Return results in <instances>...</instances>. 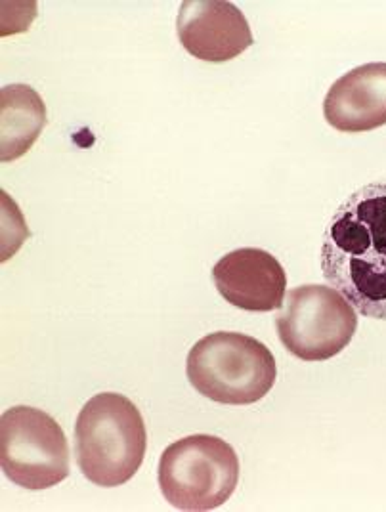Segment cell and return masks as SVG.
Instances as JSON below:
<instances>
[{
	"label": "cell",
	"instance_id": "cell-2",
	"mask_svg": "<svg viewBox=\"0 0 386 512\" xmlns=\"http://www.w3.org/2000/svg\"><path fill=\"white\" fill-rule=\"evenodd\" d=\"M148 432L140 409L127 396L104 392L86 402L75 423L77 465L100 488L127 484L140 470Z\"/></svg>",
	"mask_w": 386,
	"mask_h": 512
},
{
	"label": "cell",
	"instance_id": "cell-4",
	"mask_svg": "<svg viewBox=\"0 0 386 512\" xmlns=\"http://www.w3.org/2000/svg\"><path fill=\"white\" fill-rule=\"evenodd\" d=\"M236 449L218 436L192 434L171 444L159 461V488L178 511H213L237 488Z\"/></svg>",
	"mask_w": 386,
	"mask_h": 512
},
{
	"label": "cell",
	"instance_id": "cell-8",
	"mask_svg": "<svg viewBox=\"0 0 386 512\" xmlns=\"http://www.w3.org/2000/svg\"><path fill=\"white\" fill-rule=\"evenodd\" d=\"M216 291L247 312H272L283 304L287 274L276 256L245 247L222 256L213 268Z\"/></svg>",
	"mask_w": 386,
	"mask_h": 512
},
{
	"label": "cell",
	"instance_id": "cell-9",
	"mask_svg": "<svg viewBox=\"0 0 386 512\" xmlns=\"http://www.w3.org/2000/svg\"><path fill=\"white\" fill-rule=\"evenodd\" d=\"M327 123L358 134L386 125V64L360 65L337 79L323 100Z\"/></svg>",
	"mask_w": 386,
	"mask_h": 512
},
{
	"label": "cell",
	"instance_id": "cell-7",
	"mask_svg": "<svg viewBox=\"0 0 386 512\" xmlns=\"http://www.w3.org/2000/svg\"><path fill=\"white\" fill-rule=\"evenodd\" d=\"M178 39L193 58L224 64L253 44L247 18L226 0H186L176 18Z\"/></svg>",
	"mask_w": 386,
	"mask_h": 512
},
{
	"label": "cell",
	"instance_id": "cell-1",
	"mask_svg": "<svg viewBox=\"0 0 386 512\" xmlns=\"http://www.w3.org/2000/svg\"><path fill=\"white\" fill-rule=\"evenodd\" d=\"M322 272L358 314L386 321V180L348 195L331 216Z\"/></svg>",
	"mask_w": 386,
	"mask_h": 512
},
{
	"label": "cell",
	"instance_id": "cell-10",
	"mask_svg": "<svg viewBox=\"0 0 386 512\" xmlns=\"http://www.w3.org/2000/svg\"><path fill=\"white\" fill-rule=\"evenodd\" d=\"M46 125V106L29 85L0 90V161L12 163L35 146Z\"/></svg>",
	"mask_w": 386,
	"mask_h": 512
},
{
	"label": "cell",
	"instance_id": "cell-6",
	"mask_svg": "<svg viewBox=\"0 0 386 512\" xmlns=\"http://www.w3.org/2000/svg\"><path fill=\"white\" fill-rule=\"evenodd\" d=\"M0 465L25 490H48L69 476L64 430L41 409L16 406L0 417Z\"/></svg>",
	"mask_w": 386,
	"mask_h": 512
},
{
	"label": "cell",
	"instance_id": "cell-5",
	"mask_svg": "<svg viewBox=\"0 0 386 512\" xmlns=\"http://www.w3.org/2000/svg\"><path fill=\"white\" fill-rule=\"evenodd\" d=\"M283 304L276 316L279 341L302 362L335 358L354 339L358 314L333 287L301 285Z\"/></svg>",
	"mask_w": 386,
	"mask_h": 512
},
{
	"label": "cell",
	"instance_id": "cell-3",
	"mask_svg": "<svg viewBox=\"0 0 386 512\" xmlns=\"http://www.w3.org/2000/svg\"><path fill=\"white\" fill-rule=\"evenodd\" d=\"M186 373L193 388L216 404L249 406L272 390L278 365L266 344L220 331L193 344Z\"/></svg>",
	"mask_w": 386,
	"mask_h": 512
}]
</instances>
